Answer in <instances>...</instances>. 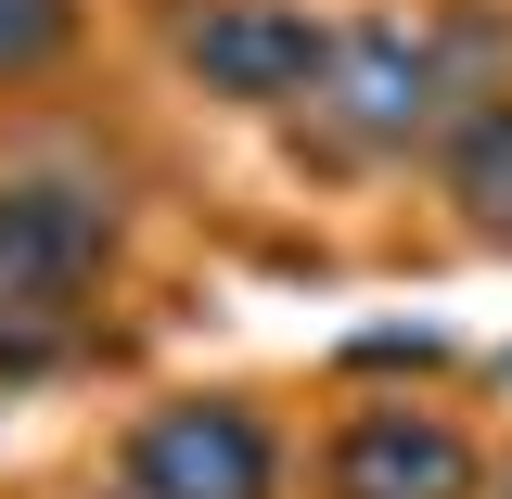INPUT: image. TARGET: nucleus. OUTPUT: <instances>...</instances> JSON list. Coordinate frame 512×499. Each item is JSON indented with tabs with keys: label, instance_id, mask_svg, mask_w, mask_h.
I'll return each mask as SVG.
<instances>
[{
	"label": "nucleus",
	"instance_id": "1",
	"mask_svg": "<svg viewBox=\"0 0 512 499\" xmlns=\"http://www.w3.org/2000/svg\"><path fill=\"white\" fill-rule=\"evenodd\" d=\"M487 52H500L487 13H448V26H423V13H359V26H333V64H320L308 116H320L333 154H410V141H448L461 103H487V77H474Z\"/></svg>",
	"mask_w": 512,
	"mask_h": 499
},
{
	"label": "nucleus",
	"instance_id": "2",
	"mask_svg": "<svg viewBox=\"0 0 512 499\" xmlns=\"http://www.w3.org/2000/svg\"><path fill=\"white\" fill-rule=\"evenodd\" d=\"M103 269H116V192L64 167H0V308L77 320Z\"/></svg>",
	"mask_w": 512,
	"mask_h": 499
},
{
	"label": "nucleus",
	"instance_id": "3",
	"mask_svg": "<svg viewBox=\"0 0 512 499\" xmlns=\"http://www.w3.org/2000/svg\"><path fill=\"white\" fill-rule=\"evenodd\" d=\"M116 499H282V436L244 397H167L128 423Z\"/></svg>",
	"mask_w": 512,
	"mask_h": 499
},
{
	"label": "nucleus",
	"instance_id": "4",
	"mask_svg": "<svg viewBox=\"0 0 512 499\" xmlns=\"http://www.w3.org/2000/svg\"><path fill=\"white\" fill-rule=\"evenodd\" d=\"M180 64L218 103H308L333 64V26L308 0H205V13H180Z\"/></svg>",
	"mask_w": 512,
	"mask_h": 499
},
{
	"label": "nucleus",
	"instance_id": "5",
	"mask_svg": "<svg viewBox=\"0 0 512 499\" xmlns=\"http://www.w3.org/2000/svg\"><path fill=\"white\" fill-rule=\"evenodd\" d=\"M320 487H333V499H474L487 461H474V436H461L448 410L384 397V410H346V423H333Z\"/></svg>",
	"mask_w": 512,
	"mask_h": 499
},
{
	"label": "nucleus",
	"instance_id": "6",
	"mask_svg": "<svg viewBox=\"0 0 512 499\" xmlns=\"http://www.w3.org/2000/svg\"><path fill=\"white\" fill-rule=\"evenodd\" d=\"M436 192L487 231V244H512V90H487V103H461V116H448Z\"/></svg>",
	"mask_w": 512,
	"mask_h": 499
},
{
	"label": "nucleus",
	"instance_id": "7",
	"mask_svg": "<svg viewBox=\"0 0 512 499\" xmlns=\"http://www.w3.org/2000/svg\"><path fill=\"white\" fill-rule=\"evenodd\" d=\"M64 52H77V0H0V90L52 77Z\"/></svg>",
	"mask_w": 512,
	"mask_h": 499
},
{
	"label": "nucleus",
	"instance_id": "8",
	"mask_svg": "<svg viewBox=\"0 0 512 499\" xmlns=\"http://www.w3.org/2000/svg\"><path fill=\"white\" fill-rule=\"evenodd\" d=\"M500 499H512V474H500Z\"/></svg>",
	"mask_w": 512,
	"mask_h": 499
}]
</instances>
